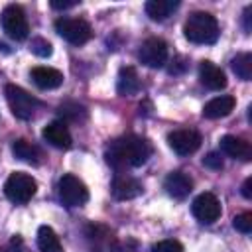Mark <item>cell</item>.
Returning <instances> with one entry per match:
<instances>
[{"label":"cell","mask_w":252,"mask_h":252,"mask_svg":"<svg viewBox=\"0 0 252 252\" xmlns=\"http://www.w3.org/2000/svg\"><path fill=\"white\" fill-rule=\"evenodd\" d=\"M242 195H244L246 199L252 197V177H248V179L242 183Z\"/></svg>","instance_id":"obj_31"},{"label":"cell","mask_w":252,"mask_h":252,"mask_svg":"<svg viewBox=\"0 0 252 252\" xmlns=\"http://www.w3.org/2000/svg\"><path fill=\"white\" fill-rule=\"evenodd\" d=\"M140 77L136 73L134 67H122L118 73V81H116V91L122 96H132L140 91Z\"/></svg>","instance_id":"obj_18"},{"label":"cell","mask_w":252,"mask_h":252,"mask_svg":"<svg viewBox=\"0 0 252 252\" xmlns=\"http://www.w3.org/2000/svg\"><path fill=\"white\" fill-rule=\"evenodd\" d=\"M142 193V183L128 175V173H116L114 179H112V195L114 199L118 201H128V199H134Z\"/></svg>","instance_id":"obj_11"},{"label":"cell","mask_w":252,"mask_h":252,"mask_svg":"<svg viewBox=\"0 0 252 252\" xmlns=\"http://www.w3.org/2000/svg\"><path fill=\"white\" fill-rule=\"evenodd\" d=\"M191 213L193 217L203 222V224H211L220 217V203L217 199V195L213 193H201L193 199L191 203Z\"/></svg>","instance_id":"obj_9"},{"label":"cell","mask_w":252,"mask_h":252,"mask_svg":"<svg viewBox=\"0 0 252 252\" xmlns=\"http://www.w3.org/2000/svg\"><path fill=\"white\" fill-rule=\"evenodd\" d=\"M73 6H77L75 0L73 2H59V0H53L51 2V8H55V10H67V8H73Z\"/></svg>","instance_id":"obj_29"},{"label":"cell","mask_w":252,"mask_h":252,"mask_svg":"<svg viewBox=\"0 0 252 252\" xmlns=\"http://www.w3.org/2000/svg\"><path fill=\"white\" fill-rule=\"evenodd\" d=\"M138 59L150 69L163 67L167 61V43L161 37H148L138 49Z\"/></svg>","instance_id":"obj_8"},{"label":"cell","mask_w":252,"mask_h":252,"mask_svg":"<svg viewBox=\"0 0 252 252\" xmlns=\"http://www.w3.org/2000/svg\"><path fill=\"white\" fill-rule=\"evenodd\" d=\"M41 136H43V140L47 144H51L53 148H59V150L71 148V142H73L71 140V132H69L65 120H53V122H49L43 128Z\"/></svg>","instance_id":"obj_12"},{"label":"cell","mask_w":252,"mask_h":252,"mask_svg":"<svg viewBox=\"0 0 252 252\" xmlns=\"http://www.w3.org/2000/svg\"><path fill=\"white\" fill-rule=\"evenodd\" d=\"M59 199L67 207H81L89 201V189L79 177H75L73 173H65L59 179Z\"/></svg>","instance_id":"obj_7"},{"label":"cell","mask_w":252,"mask_h":252,"mask_svg":"<svg viewBox=\"0 0 252 252\" xmlns=\"http://www.w3.org/2000/svg\"><path fill=\"white\" fill-rule=\"evenodd\" d=\"M152 156V146L148 140L128 134L122 138H116L108 144L104 158L106 163L116 169V173H122L128 167H140L148 161V158Z\"/></svg>","instance_id":"obj_1"},{"label":"cell","mask_w":252,"mask_h":252,"mask_svg":"<svg viewBox=\"0 0 252 252\" xmlns=\"http://www.w3.org/2000/svg\"><path fill=\"white\" fill-rule=\"evenodd\" d=\"M177 8H179L177 0H150V2H146V14L156 22H163Z\"/></svg>","instance_id":"obj_19"},{"label":"cell","mask_w":252,"mask_h":252,"mask_svg":"<svg viewBox=\"0 0 252 252\" xmlns=\"http://www.w3.org/2000/svg\"><path fill=\"white\" fill-rule=\"evenodd\" d=\"M203 165L209 167V169H222L224 167V161H222V156L219 152H209L203 158Z\"/></svg>","instance_id":"obj_26"},{"label":"cell","mask_w":252,"mask_h":252,"mask_svg":"<svg viewBox=\"0 0 252 252\" xmlns=\"http://www.w3.org/2000/svg\"><path fill=\"white\" fill-rule=\"evenodd\" d=\"M35 189H37L35 179L30 173H24V171L10 173V177L4 183V195L12 203H18V205L28 203L35 195Z\"/></svg>","instance_id":"obj_3"},{"label":"cell","mask_w":252,"mask_h":252,"mask_svg":"<svg viewBox=\"0 0 252 252\" xmlns=\"http://www.w3.org/2000/svg\"><path fill=\"white\" fill-rule=\"evenodd\" d=\"M0 24H2V30L6 32L8 37L16 39V41H24L30 33V24H28V18L24 14V10L16 4H10L2 10L0 14Z\"/></svg>","instance_id":"obj_5"},{"label":"cell","mask_w":252,"mask_h":252,"mask_svg":"<svg viewBox=\"0 0 252 252\" xmlns=\"http://www.w3.org/2000/svg\"><path fill=\"white\" fill-rule=\"evenodd\" d=\"M12 152L22 161H28V163H37L39 161V150L33 144H30L28 140H16L12 144Z\"/></svg>","instance_id":"obj_21"},{"label":"cell","mask_w":252,"mask_h":252,"mask_svg":"<svg viewBox=\"0 0 252 252\" xmlns=\"http://www.w3.org/2000/svg\"><path fill=\"white\" fill-rule=\"evenodd\" d=\"M10 246L14 248V252H28V248L24 246V240H22L20 236H14V238L10 240Z\"/></svg>","instance_id":"obj_28"},{"label":"cell","mask_w":252,"mask_h":252,"mask_svg":"<svg viewBox=\"0 0 252 252\" xmlns=\"http://www.w3.org/2000/svg\"><path fill=\"white\" fill-rule=\"evenodd\" d=\"M234 108V96H228V94H220V96H215L211 98L205 106H203V116L205 118H224L232 112Z\"/></svg>","instance_id":"obj_17"},{"label":"cell","mask_w":252,"mask_h":252,"mask_svg":"<svg viewBox=\"0 0 252 252\" xmlns=\"http://www.w3.org/2000/svg\"><path fill=\"white\" fill-rule=\"evenodd\" d=\"M230 67L236 73V77H240L242 81L252 79V55L250 53H238L236 57H232Z\"/></svg>","instance_id":"obj_22"},{"label":"cell","mask_w":252,"mask_h":252,"mask_svg":"<svg viewBox=\"0 0 252 252\" xmlns=\"http://www.w3.org/2000/svg\"><path fill=\"white\" fill-rule=\"evenodd\" d=\"M37 248L41 252H61V242L55 230L47 224L37 228Z\"/></svg>","instance_id":"obj_20"},{"label":"cell","mask_w":252,"mask_h":252,"mask_svg":"<svg viewBox=\"0 0 252 252\" xmlns=\"http://www.w3.org/2000/svg\"><path fill=\"white\" fill-rule=\"evenodd\" d=\"M183 61H185L183 57H177V59H175V63H179V65H171V67H169V73H173V75H175V73H181V71H185L187 63H183Z\"/></svg>","instance_id":"obj_30"},{"label":"cell","mask_w":252,"mask_h":252,"mask_svg":"<svg viewBox=\"0 0 252 252\" xmlns=\"http://www.w3.org/2000/svg\"><path fill=\"white\" fill-rule=\"evenodd\" d=\"M55 32L65 41H69L73 45H83L93 35V30H91L89 22H85L81 18H59V20H55Z\"/></svg>","instance_id":"obj_6"},{"label":"cell","mask_w":252,"mask_h":252,"mask_svg":"<svg viewBox=\"0 0 252 252\" xmlns=\"http://www.w3.org/2000/svg\"><path fill=\"white\" fill-rule=\"evenodd\" d=\"M183 33L191 43L211 45L219 39V22L209 12H193L185 20Z\"/></svg>","instance_id":"obj_2"},{"label":"cell","mask_w":252,"mask_h":252,"mask_svg":"<svg viewBox=\"0 0 252 252\" xmlns=\"http://www.w3.org/2000/svg\"><path fill=\"white\" fill-rule=\"evenodd\" d=\"M6 93V100H8V106L12 110V114L20 120H30L33 114H35V108H37V100L28 93L24 91L22 87L18 85H6L4 89Z\"/></svg>","instance_id":"obj_4"},{"label":"cell","mask_w":252,"mask_h":252,"mask_svg":"<svg viewBox=\"0 0 252 252\" xmlns=\"http://www.w3.org/2000/svg\"><path fill=\"white\" fill-rule=\"evenodd\" d=\"M30 51H32L33 55H37V57H49V55L53 53V47H51V43H49L47 39H43V37H33V39L30 41Z\"/></svg>","instance_id":"obj_23"},{"label":"cell","mask_w":252,"mask_h":252,"mask_svg":"<svg viewBox=\"0 0 252 252\" xmlns=\"http://www.w3.org/2000/svg\"><path fill=\"white\" fill-rule=\"evenodd\" d=\"M199 79L211 91H222L226 87L224 71L219 65H215L213 61H201L199 63Z\"/></svg>","instance_id":"obj_13"},{"label":"cell","mask_w":252,"mask_h":252,"mask_svg":"<svg viewBox=\"0 0 252 252\" xmlns=\"http://www.w3.org/2000/svg\"><path fill=\"white\" fill-rule=\"evenodd\" d=\"M167 144L177 156H189L199 150L201 146V134L191 128H181L173 130L167 134Z\"/></svg>","instance_id":"obj_10"},{"label":"cell","mask_w":252,"mask_h":252,"mask_svg":"<svg viewBox=\"0 0 252 252\" xmlns=\"http://www.w3.org/2000/svg\"><path fill=\"white\" fill-rule=\"evenodd\" d=\"M250 12H252V8L248 6V8L244 10V30H246V33L252 30V26H250Z\"/></svg>","instance_id":"obj_32"},{"label":"cell","mask_w":252,"mask_h":252,"mask_svg":"<svg viewBox=\"0 0 252 252\" xmlns=\"http://www.w3.org/2000/svg\"><path fill=\"white\" fill-rule=\"evenodd\" d=\"M30 77L35 83V87H39L43 91L57 89L63 83V73L59 69H53V67H33Z\"/></svg>","instance_id":"obj_16"},{"label":"cell","mask_w":252,"mask_h":252,"mask_svg":"<svg viewBox=\"0 0 252 252\" xmlns=\"http://www.w3.org/2000/svg\"><path fill=\"white\" fill-rule=\"evenodd\" d=\"M220 152L226 154L228 158H234V159H240V161H250L252 158V148L246 140L238 138V136H222L220 138Z\"/></svg>","instance_id":"obj_14"},{"label":"cell","mask_w":252,"mask_h":252,"mask_svg":"<svg viewBox=\"0 0 252 252\" xmlns=\"http://www.w3.org/2000/svg\"><path fill=\"white\" fill-rule=\"evenodd\" d=\"M152 252H183V246L177 240H161L152 246Z\"/></svg>","instance_id":"obj_25"},{"label":"cell","mask_w":252,"mask_h":252,"mask_svg":"<svg viewBox=\"0 0 252 252\" xmlns=\"http://www.w3.org/2000/svg\"><path fill=\"white\" fill-rule=\"evenodd\" d=\"M163 189L173 199H185L193 189V181L183 171H171L163 181Z\"/></svg>","instance_id":"obj_15"},{"label":"cell","mask_w":252,"mask_h":252,"mask_svg":"<svg viewBox=\"0 0 252 252\" xmlns=\"http://www.w3.org/2000/svg\"><path fill=\"white\" fill-rule=\"evenodd\" d=\"M232 226L242 232V234H248L252 230V213H240L232 219Z\"/></svg>","instance_id":"obj_24"},{"label":"cell","mask_w":252,"mask_h":252,"mask_svg":"<svg viewBox=\"0 0 252 252\" xmlns=\"http://www.w3.org/2000/svg\"><path fill=\"white\" fill-rule=\"evenodd\" d=\"M0 252H6V250H2V248H0Z\"/></svg>","instance_id":"obj_33"},{"label":"cell","mask_w":252,"mask_h":252,"mask_svg":"<svg viewBox=\"0 0 252 252\" xmlns=\"http://www.w3.org/2000/svg\"><path fill=\"white\" fill-rule=\"evenodd\" d=\"M136 250H138V244L132 238H126L122 242H114L110 246V252H136Z\"/></svg>","instance_id":"obj_27"}]
</instances>
